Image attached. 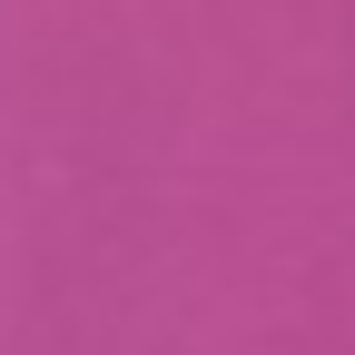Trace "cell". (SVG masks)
I'll return each mask as SVG.
<instances>
[]
</instances>
